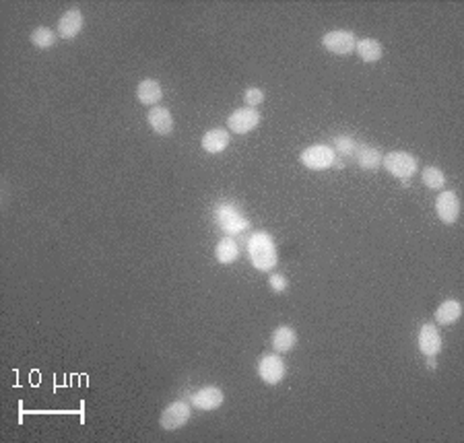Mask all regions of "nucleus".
I'll list each match as a JSON object with an SVG mask.
<instances>
[{
	"label": "nucleus",
	"instance_id": "obj_4",
	"mask_svg": "<svg viewBox=\"0 0 464 443\" xmlns=\"http://www.w3.org/2000/svg\"><path fill=\"white\" fill-rule=\"evenodd\" d=\"M258 375L264 384L269 386H277L285 380L287 375V367H285V361L278 356V354H264L260 361H258Z\"/></svg>",
	"mask_w": 464,
	"mask_h": 443
},
{
	"label": "nucleus",
	"instance_id": "obj_12",
	"mask_svg": "<svg viewBox=\"0 0 464 443\" xmlns=\"http://www.w3.org/2000/svg\"><path fill=\"white\" fill-rule=\"evenodd\" d=\"M147 122H149V126H151L155 133L161 134V136H167V134H172V130H174V118H172V112H170L167 107H161V105L149 110V114H147Z\"/></svg>",
	"mask_w": 464,
	"mask_h": 443
},
{
	"label": "nucleus",
	"instance_id": "obj_19",
	"mask_svg": "<svg viewBox=\"0 0 464 443\" xmlns=\"http://www.w3.org/2000/svg\"><path fill=\"white\" fill-rule=\"evenodd\" d=\"M355 50H357V54H359V58H361L364 62H377V60L382 58V54H384L382 44H380L377 40H373V38L357 40Z\"/></svg>",
	"mask_w": 464,
	"mask_h": 443
},
{
	"label": "nucleus",
	"instance_id": "obj_1",
	"mask_svg": "<svg viewBox=\"0 0 464 443\" xmlns=\"http://www.w3.org/2000/svg\"><path fill=\"white\" fill-rule=\"evenodd\" d=\"M248 254L254 268L269 272L277 264V246L273 241V237L264 231H256L250 241H248Z\"/></svg>",
	"mask_w": 464,
	"mask_h": 443
},
{
	"label": "nucleus",
	"instance_id": "obj_23",
	"mask_svg": "<svg viewBox=\"0 0 464 443\" xmlns=\"http://www.w3.org/2000/svg\"><path fill=\"white\" fill-rule=\"evenodd\" d=\"M31 44L36 47H42V50L54 47L56 45V31H52L50 27H38L31 33Z\"/></svg>",
	"mask_w": 464,
	"mask_h": 443
},
{
	"label": "nucleus",
	"instance_id": "obj_5",
	"mask_svg": "<svg viewBox=\"0 0 464 443\" xmlns=\"http://www.w3.org/2000/svg\"><path fill=\"white\" fill-rule=\"evenodd\" d=\"M322 45H324L328 52L336 54V56H349L355 45H357V38L353 31H347V29H336V31H330L322 38Z\"/></svg>",
	"mask_w": 464,
	"mask_h": 443
},
{
	"label": "nucleus",
	"instance_id": "obj_9",
	"mask_svg": "<svg viewBox=\"0 0 464 443\" xmlns=\"http://www.w3.org/2000/svg\"><path fill=\"white\" fill-rule=\"evenodd\" d=\"M85 25L83 13L79 8H68L60 19H58V36L64 40H75Z\"/></svg>",
	"mask_w": 464,
	"mask_h": 443
},
{
	"label": "nucleus",
	"instance_id": "obj_18",
	"mask_svg": "<svg viewBox=\"0 0 464 443\" xmlns=\"http://www.w3.org/2000/svg\"><path fill=\"white\" fill-rule=\"evenodd\" d=\"M355 159H357L359 167L366 172H375L382 165V153L373 147H359L355 153Z\"/></svg>",
	"mask_w": 464,
	"mask_h": 443
},
{
	"label": "nucleus",
	"instance_id": "obj_3",
	"mask_svg": "<svg viewBox=\"0 0 464 443\" xmlns=\"http://www.w3.org/2000/svg\"><path fill=\"white\" fill-rule=\"evenodd\" d=\"M299 161H301L308 170L324 172V170L334 165L336 155H334L332 147H328V144H312V147H308L306 151H301Z\"/></svg>",
	"mask_w": 464,
	"mask_h": 443
},
{
	"label": "nucleus",
	"instance_id": "obj_20",
	"mask_svg": "<svg viewBox=\"0 0 464 443\" xmlns=\"http://www.w3.org/2000/svg\"><path fill=\"white\" fill-rule=\"evenodd\" d=\"M215 256L221 264H233L239 258V248L232 237H223L217 248H215Z\"/></svg>",
	"mask_w": 464,
	"mask_h": 443
},
{
	"label": "nucleus",
	"instance_id": "obj_10",
	"mask_svg": "<svg viewBox=\"0 0 464 443\" xmlns=\"http://www.w3.org/2000/svg\"><path fill=\"white\" fill-rule=\"evenodd\" d=\"M419 351L425 356H435L442 351V336L435 328V324L425 322L419 330Z\"/></svg>",
	"mask_w": 464,
	"mask_h": 443
},
{
	"label": "nucleus",
	"instance_id": "obj_17",
	"mask_svg": "<svg viewBox=\"0 0 464 443\" xmlns=\"http://www.w3.org/2000/svg\"><path fill=\"white\" fill-rule=\"evenodd\" d=\"M297 345V332L291 326H278L273 332V347L277 353H289Z\"/></svg>",
	"mask_w": 464,
	"mask_h": 443
},
{
	"label": "nucleus",
	"instance_id": "obj_21",
	"mask_svg": "<svg viewBox=\"0 0 464 443\" xmlns=\"http://www.w3.org/2000/svg\"><path fill=\"white\" fill-rule=\"evenodd\" d=\"M357 149H359V147H357L355 138H351V136L340 134V136H334V138H332V151H334L336 157L351 159V157H355Z\"/></svg>",
	"mask_w": 464,
	"mask_h": 443
},
{
	"label": "nucleus",
	"instance_id": "obj_22",
	"mask_svg": "<svg viewBox=\"0 0 464 443\" xmlns=\"http://www.w3.org/2000/svg\"><path fill=\"white\" fill-rule=\"evenodd\" d=\"M421 179L429 190H442L446 186V176L440 167H431V165L425 167L423 174H421Z\"/></svg>",
	"mask_w": 464,
	"mask_h": 443
},
{
	"label": "nucleus",
	"instance_id": "obj_16",
	"mask_svg": "<svg viewBox=\"0 0 464 443\" xmlns=\"http://www.w3.org/2000/svg\"><path fill=\"white\" fill-rule=\"evenodd\" d=\"M461 315H463V306H461V301H456V299H448V301H444L437 310H435V322L437 324H442V326H452V324H456L458 320H461Z\"/></svg>",
	"mask_w": 464,
	"mask_h": 443
},
{
	"label": "nucleus",
	"instance_id": "obj_15",
	"mask_svg": "<svg viewBox=\"0 0 464 443\" xmlns=\"http://www.w3.org/2000/svg\"><path fill=\"white\" fill-rule=\"evenodd\" d=\"M161 97H163V89L159 85V81H155V79L140 81L139 87H137V99L142 105L153 107V105H157L161 101Z\"/></svg>",
	"mask_w": 464,
	"mask_h": 443
},
{
	"label": "nucleus",
	"instance_id": "obj_25",
	"mask_svg": "<svg viewBox=\"0 0 464 443\" xmlns=\"http://www.w3.org/2000/svg\"><path fill=\"white\" fill-rule=\"evenodd\" d=\"M269 283H271V289H273L275 293H285L287 287H289V283H287V278H285L283 274H271V276H269Z\"/></svg>",
	"mask_w": 464,
	"mask_h": 443
},
{
	"label": "nucleus",
	"instance_id": "obj_2",
	"mask_svg": "<svg viewBox=\"0 0 464 443\" xmlns=\"http://www.w3.org/2000/svg\"><path fill=\"white\" fill-rule=\"evenodd\" d=\"M382 165L390 176L398 177V179H409L411 176L417 174L419 161L415 155L407 153V151H392L388 155L382 157Z\"/></svg>",
	"mask_w": 464,
	"mask_h": 443
},
{
	"label": "nucleus",
	"instance_id": "obj_24",
	"mask_svg": "<svg viewBox=\"0 0 464 443\" xmlns=\"http://www.w3.org/2000/svg\"><path fill=\"white\" fill-rule=\"evenodd\" d=\"M244 101L248 107H256L264 101V93L258 87H248L244 91Z\"/></svg>",
	"mask_w": 464,
	"mask_h": 443
},
{
	"label": "nucleus",
	"instance_id": "obj_14",
	"mask_svg": "<svg viewBox=\"0 0 464 443\" xmlns=\"http://www.w3.org/2000/svg\"><path fill=\"white\" fill-rule=\"evenodd\" d=\"M202 149L211 155H219L230 147V133L225 128H213L209 133H204L202 140H200Z\"/></svg>",
	"mask_w": 464,
	"mask_h": 443
},
{
	"label": "nucleus",
	"instance_id": "obj_8",
	"mask_svg": "<svg viewBox=\"0 0 464 443\" xmlns=\"http://www.w3.org/2000/svg\"><path fill=\"white\" fill-rule=\"evenodd\" d=\"M435 213L446 225H454L461 215V198L452 190H444L435 200Z\"/></svg>",
	"mask_w": 464,
	"mask_h": 443
},
{
	"label": "nucleus",
	"instance_id": "obj_13",
	"mask_svg": "<svg viewBox=\"0 0 464 443\" xmlns=\"http://www.w3.org/2000/svg\"><path fill=\"white\" fill-rule=\"evenodd\" d=\"M217 221H219V225H221L225 231H233V233H239V231H244V229L248 227L246 217H241V215L237 213V209L232 207V204H221V207L217 209Z\"/></svg>",
	"mask_w": 464,
	"mask_h": 443
},
{
	"label": "nucleus",
	"instance_id": "obj_11",
	"mask_svg": "<svg viewBox=\"0 0 464 443\" xmlns=\"http://www.w3.org/2000/svg\"><path fill=\"white\" fill-rule=\"evenodd\" d=\"M223 392H221V388H217V386H204V388H200L194 396H192V404L196 406V408H200V410H217L221 404H223Z\"/></svg>",
	"mask_w": 464,
	"mask_h": 443
},
{
	"label": "nucleus",
	"instance_id": "obj_6",
	"mask_svg": "<svg viewBox=\"0 0 464 443\" xmlns=\"http://www.w3.org/2000/svg\"><path fill=\"white\" fill-rule=\"evenodd\" d=\"M190 421V404L184 400H178V402H172L163 412H161V427L165 431H176V429H182L186 423Z\"/></svg>",
	"mask_w": 464,
	"mask_h": 443
},
{
	"label": "nucleus",
	"instance_id": "obj_7",
	"mask_svg": "<svg viewBox=\"0 0 464 443\" xmlns=\"http://www.w3.org/2000/svg\"><path fill=\"white\" fill-rule=\"evenodd\" d=\"M260 120L262 118L254 107H239L227 118V126L235 134H248L258 128Z\"/></svg>",
	"mask_w": 464,
	"mask_h": 443
}]
</instances>
